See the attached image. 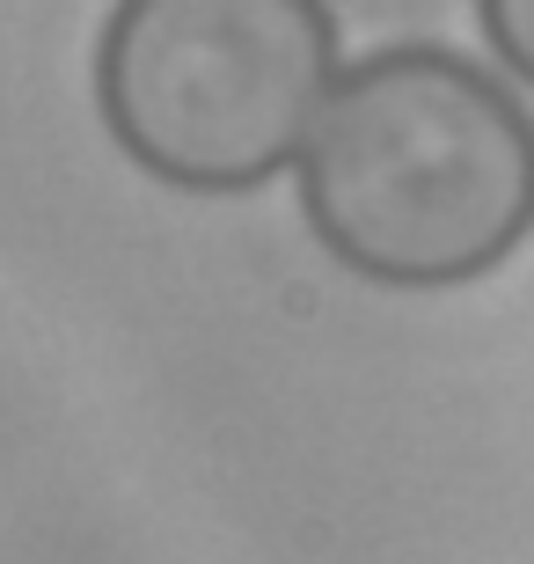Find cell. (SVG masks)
<instances>
[{
	"mask_svg": "<svg viewBox=\"0 0 534 564\" xmlns=\"http://www.w3.org/2000/svg\"><path fill=\"white\" fill-rule=\"evenodd\" d=\"M293 176L308 235L367 286H469L534 235V118L447 44L345 66Z\"/></svg>",
	"mask_w": 534,
	"mask_h": 564,
	"instance_id": "6da1fadb",
	"label": "cell"
},
{
	"mask_svg": "<svg viewBox=\"0 0 534 564\" xmlns=\"http://www.w3.org/2000/svg\"><path fill=\"white\" fill-rule=\"evenodd\" d=\"M337 74L323 0H118L96 44V110L140 176L242 198L301 162Z\"/></svg>",
	"mask_w": 534,
	"mask_h": 564,
	"instance_id": "7a4b0ae2",
	"label": "cell"
},
{
	"mask_svg": "<svg viewBox=\"0 0 534 564\" xmlns=\"http://www.w3.org/2000/svg\"><path fill=\"white\" fill-rule=\"evenodd\" d=\"M476 22H483L498 66L534 88V0H476Z\"/></svg>",
	"mask_w": 534,
	"mask_h": 564,
	"instance_id": "3957f363",
	"label": "cell"
}]
</instances>
